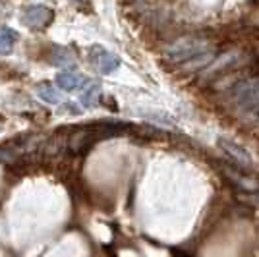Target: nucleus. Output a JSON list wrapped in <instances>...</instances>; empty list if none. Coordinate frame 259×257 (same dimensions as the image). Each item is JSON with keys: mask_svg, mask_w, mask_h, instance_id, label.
Here are the masks:
<instances>
[{"mask_svg": "<svg viewBox=\"0 0 259 257\" xmlns=\"http://www.w3.org/2000/svg\"><path fill=\"white\" fill-rule=\"evenodd\" d=\"M166 58H170L172 62H192L194 68H201V66L213 62L215 53L209 51V45L203 39H195V37H184L178 39L176 43L164 49Z\"/></svg>", "mask_w": 259, "mask_h": 257, "instance_id": "nucleus-1", "label": "nucleus"}, {"mask_svg": "<svg viewBox=\"0 0 259 257\" xmlns=\"http://www.w3.org/2000/svg\"><path fill=\"white\" fill-rule=\"evenodd\" d=\"M232 99L242 110L257 112L259 110V83L253 79L242 81L232 89Z\"/></svg>", "mask_w": 259, "mask_h": 257, "instance_id": "nucleus-2", "label": "nucleus"}, {"mask_svg": "<svg viewBox=\"0 0 259 257\" xmlns=\"http://www.w3.org/2000/svg\"><path fill=\"white\" fill-rule=\"evenodd\" d=\"M219 147H221V151L227 155L230 161L234 162V164H238L240 168H246V170H249L251 166H253V161H251V157H249V153L242 145H238L236 141L232 140H227V138H221L219 140Z\"/></svg>", "mask_w": 259, "mask_h": 257, "instance_id": "nucleus-3", "label": "nucleus"}, {"mask_svg": "<svg viewBox=\"0 0 259 257\" xmlns=\"http://www.w3.org/2000/svg\"><path fill=\"white\" fill-rule=\"evenodd\" d=\"M53 22V10L45 6H29L22 14V23L31 29H43Z\"/></svg>", "mask_w": 259, "mask_h": 257, "instance_id": "nucleus-4", "label": "nucleus"}, {"mask_svg": "<svg viewBox=\"0 0 259 257\" xmlns=\"http://www.w3.org/2000/svg\"><path fill=\"white\" fill-rule=\"evenodd\" d=\"M93 64L101 74H110L120 66L118 56H114L112 53H107L103 49H95V56H93Z\"/></svg>", "mask_w": 259, "mask_h": 257, "instance_id": "nucleus-5", "label": "nucleus"}, {"mask_svg": "<svg viewBox=\"0 0 259 257\" xmlns=\"http://www.w3.org/2000/svg\"><path fill=\"white\" fill-rule=\"evenodd\" d=\"M51 62L58 68H74L76 66V54L68 47H54L51 53Z\"/></svg>", "mask_w": 259, "mask_h": 257, "instance_id": "nucleus-6", "label": "nucleus"}, {"mask_svg": "<svg viewBox=\"0 0 259 257\" xmlns=\"http://www.w3.org/2000/svg\"><path fill=\"white\" fill-rule=\"evenodd\" d=\"M16 39H18L16 31L6 27V25H2L0 27V54H10L14 45H16Z\"/></svg>", "mask_w": 259, "mask_h": 257, "instance_id": "nucleus-7", "label": "nucleus"}, {"mask_svg": "<svg viewBox=\"0 0 259 257\" xmlns=\"http://www.w3.org/2000/svg\"><path fill=\"white\" fill-rule=\"evenodd\" d=\"M37 95L43 99L45 103H49V105H56V103H60V93L56 91V87L53 85V83H47V81H43V83H39L37 85Z\"/></svg>", "mask_w": 259, "mask_h": 257, "instance_id": "nucleus-8", "label": "nucleus"}, {"mask_svg": "<svg viewBox=\"0 0 259 257\" xmlns=\"http://www.w3.org/2000/svg\"><path fill=\"white\" fill-rule=\"evenodd\" d=\"M99 97H101V85L99 83H87V87L81 93V105L83 107H93L99 103Z\"/></svg>", "mask_w": 259, "mask_h": 257, "instance_id": "nucleus-9", "label": "nucleus"}, {"mask_svg": "<svg viewBox=\"0 0 259 257\" xmlns=\"http://www.w3.org/2000/svg\"><path fill=\"white\" fill-rule=\"evenodd\" d=\"M56 81H58V85L62 87V89L72 91V89H76L81 83V77L77 74H72V72H62V74H58Z\"/></svg>", "mask_w": 259, "mask_h": 257, "instance_id": "nucleus-10", "label": "nucleus"}, {"mask_svg": "<svg viewBox=\"0 0 259 257\" xmlns=\"http://www.w3.org/2000/svg\"><path fill=\"white\" fill-rule=\"evenodd\" d=\"M74 2H77V4H85L87 0H74Z\"/></svg>", "mask_w": 259, "mask_h": 257, "instance_id": "nucleus-11", "label": "nucleus"}, {"mask_svg": "<svg viewBox=\"0 0 259 257\" xmlns=\"http://www.w3.org/2000/svg\"><path fill=\"white\" fill-rule=\"evenodd\" d=\"M0 130H2V122H0Z\"/></svg>", "mask_w": 259, "mask_h": 257, "instance_id": "nucleus-12", "label": "nucleus"}]
</instances>
